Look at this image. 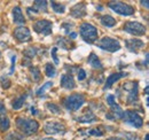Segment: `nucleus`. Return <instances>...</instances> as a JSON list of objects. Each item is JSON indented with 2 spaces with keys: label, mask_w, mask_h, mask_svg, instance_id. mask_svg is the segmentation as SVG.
Instances as JSON below:
<instances>
[{
  "label": "nucleus",
  "mask_w": 149,
  "mask_h": 140,
  "mask_svg": "<svg viewBox=\"0 0 149 140\" xmlns=\"http://www.w3.org/2000/svg\"><path fill=\"white\" fill-rule=\"evenodd\" d=\"M16 126L23 134H27V135L35 134L39 130V123L37 121H35L32 118H28V117H17Z\"/></svg>",
  "instance_id": "obj_1"
},
{
  "label": "nucleus",
  "mask_w": 149,
  "mask_h": 140,
  "mask_svg": "<svg viewBox=\"0 0 149 140\" xmlns=\"http://www.w3.org/2000/svg\"><path fill=\"white\" fill-rule=\"evenodd\" d=\"M79 33L80 37L83 38L84 41H86L87 44H93L98 40L99 38V32H98V28L94 27L91 23H83L80 25L79 29Z\"/></svg>",
  "instance_id": "obj_2"
},
{
  "label": "nucleus",
  "mask_w": 149,
  "mask_h": 140,
  "mask_svg": "<svg viewBox=\"0 0 149 140\" xmlns=\"http://www.w3.org/2000/svg\"><path fill=\"white\" fill-rule=\"evenodd\" d=\"M84 103H85V97L79 93L68 95L63 101L64 107L70 111H76V110L80 109Z\"/></svg>",
  "instance_id": "obj_3"
},
{
  "label": "nucleus",
  "mask_w": 149,
  "mask_h": 140,
  "mask_svg": "<svg viewBox=\"0 0 149 140\" xmlns=\"http://www.w3.org/2000/svg\"><path fill=\"white\" fill-rule=\"evenodd\" d=\"M108 7L112 9L115 13L123 16H131L135 13V8L133 6L126 3H122V1H109Z\"/></svg>",
  "instance_id": "obj_4"
},
{
  "label": "nucleus",
  "mask_w": 149,
  "mask_h": 140,
  "mask_svg": "<svg viewBox=\"0 0 149 140\" xmlns=\"http://www.w3.org/2000/svg\"><path fill=\"white\" fill-rule=\"evenodd\" d=\"M96 46L103 51H107V52H110V53H115V52H118L120 49V43L115 39V38H111V37H103L100 41H98Z\"/></svg>",
  "instance_id": "obj_5"
},
{
  "label": "nucleus",
  "mask_w": 149,
  "mask_h": 140,
  "mask_svg": "<svg viewBox=\"0 0 149 140\" xmlns=\"http://www.w3.org/2000/svg\"><path fill=\"white\" fill-rule=\"evenodd\" d=\"M122 87L127 92L126 102L128 105H132V103L138 101V94H139V84H138V82H126V83L123 84Z\"/></svg>",
  "instance_id": "obj_6"
},
{
  "label": "nucleus",
  "mask_w": 149,
  "mask_h": 140,
  "mask_svg": "<svg viewBox=\"0 0 149 140\" xmlns=\"http://www.w3.org/2000/svg\"><path fill=\"white\" fill-rule=\"evenodd\" d=\"M123 119L134 127H141L143 125V118L134 110H125L123 114Z\"/></svg>",
  "instance_id": "obj_7"
},
{
  "label": "nucleus",
  "mask_w": 149,
  "mask_h": 140,
  "mask_svg": "<svg viewBox=\"0 0 149 140\" xmlns=\"http://www.w3.org/2000/svg\"><path fill=\"white\" fill-rule=\"evenodd\" d=\"M124 30L133 36H143L146 33V27L139 22H126L124 25Z\"/></svg>",
  "instance_id": "obj_8"
},
{
  "label": "nucleus",
  "mask_w": 149,
  "mask_h": 140,
  "mask_svg": "<svg viewBox=\"0 0 149 140\" xmlns=\"http://www.w3.org/2000/svg\"><path fill=\"white\" fill-rule=\"evenodd\" d=\"M32 27H33V30L39 35L48 36L52 33V22L48 20H39L35 22Z\"/></svg>",
  "instance_id": "obj_9"
},
{
  "label": "nucleus",
  "mask_w": 149,
  "mask_h": 140,
  "mask_svg": "<svg viewBox=\"0 0 149 140\" xmlns=\"http://www.w3.org/2000/svg\"><path fill=\"white\" fill-rule=\"evenodd\" d=\"M44 131L52 135V134H64L67 129L64 126V124L59 123V122H48L45 124L44 126Z\"/></svg>",
  "instance_id": "obj_10"
},
{
  "label": "nucleus",
  "mask_w": 149,
  "mask_h": 140,
  "mask_svg": "<svg viewBox=\"0 0 149 140\" xmlns=\"http://www.w3.org/2000/svg\"><path fill=\"white\" fill-rule=\"evenodd\" d=\"M14 37L20 41V43H27L31 39V33L30 30L25 27H19L14 30Z\"/></svg>",
  "instance_id": "obj_11"
},
{
  "label": "nucleus",
  "mask_w": 149,
  "mask_h": 140,
  "mask_svg": "<svg viewBox=\"0 0 149 140\" xmlns=\"http://www.w3.org/2000/svg\"><path fill=\"white\" fill-rule=\"evenodd\" d=\"M71 16L74 17V19H80V17H84L86 15V5L85 3H79L77 5H74L71 11Z\"/></svg>",
  "instance_id": "obj_12"
},
{
  "label": "nucleus",
  "mask_w": 149,
  "mask_h": 140,
  "mask_svg": "<svg viewBox=\"0 0 149 140\" xmlns=\"http://www.w3.org/2000/svg\"><path fill=\"white\" fill-rule=\"evenodd\" d=\"M60 84L63 89L65 90H72L76 87V83H74V79L72 77V75L70 74H64L61 76V81H60Z\"/></svg>",
  "instance_id": "obj_13"
},
{
  "label": "nucleus",
  "mask_w": 149,
  "mask_h": 140,
  "mask_svg": "<svg viewBox=\"0 0 149 140\" xmlns=\"http://www.w3.org/2000/svg\"><path fill=\"white\" fill-rule=\"evenodd\" d=\"M127 76V74L126 73H115V74H111L108 78H107V81H106V85H104V90H108V89H110L116 82H118L120 78H123V77H126Z\"/></svg>",
  "instance_id": "obj_14"
},
{
  "label": "nucleus",
  "mask_w": 149,
  "mask_h": 140,
  "mask_svg": "<svg viewBox=\"0 0 149 140\" xmlns=\"http://www.w3.org/2000/svg\"><path fill=\"white\" fill-rule=\"evenodd\" d=\"M125 45H126V48L131 52H138V49L144 47V43L140 39H128L126 40Z\"/></svg>",
  "instance_id": "obj_15"
},
{
  "label": "nucleus",
  "mask_w": 149,
  "mask_h": 140,
  "mask_svg": "<svg viewBox=\"0 0 149 140\" xmlns=\"http://www.w3.org/2000/svg\"><path fill=\"white\" fill-rule=\"evenodd\" d=\"M13 19H14V23L15 24L22 25V24L25 23V17H24L22 8L20 6H16V7L13 8Z\"/></svg>",
  "instance_id": "obj_16"
},
{
  "label": "nucleus",
  "mask_w": 149,
  "mask_h": 140,
  "mask_svg": "<svg viewBox=\"0 0 149 140\" xmlns=\"http://www.w3.org/2000/svg\"><path fill=\"white\" fill-rule=\"evenodd\" d=\"M87 62H88V64H90L92 68H94V69H100V68H102V63H101L99 56H98L95 53H91V54H90V56H88V59H87Z\"/></svg>",
  "instance_id": "obj_17"
},
{
  "label": "nucleus",
  "mask_w": 149,
  "mask_h": 140,
  "mask_svg": "<svg viewBox=\"0 0 149 140\" xmlns=\"http://www.w3.org/2000/svg\"><path fill=\"white\" fill-rule=\"evenodd\" d=\"M100 22L102 23V25L107 27V28H112L114 25H116V20L110 16V15H103L100 17Z\"/></svg>",
  "instance_id": "obj_18"
},
{
  "label": "nucleus",
  "mask_w": 149,
  "mask_h": 140,
  "mask_svg": "<svg viewBox=\"0 0 149 140\" xmlns=\"http://www.w3.org/2000/svg\"><path fill=\"white\" fill-rule=\"evenodd\" d=\"M77 121H78V122H82V123H92V122L96 121V116H95L93 113L88 111V113L82 115L80 117H78Z\"/></svg>",
  "instance_id": "obj_19"
},
{
  "label": "nucleus",
  "mask_w": 149,
  "mask_h": 140,
  "mask_svg": "<svg viewBox=\"0 0 149 140\" xmlns=\"http://www.w3.org/2000/svg\"><path fill=\"white\" fill-rule=\"evenodd\" d=\"M9 126H11L9 118L6 115H1V116H0V131H1V132H6V131H8Z\"/></svg>",
  "instance_id": "obj_20"
},
{
  "label": "nucleus",
  "mask_w": 149,
  "mask_h": 140,
  "mask_svg": "<svg viewBox=\"0 0 149 140\" xmlns=\"http://www.w3.org/2000/svg\"><path fill=\"white\" fill-rule=\"evenodd\" d=\"M56 44H57V46H60L61 48H63V49H70L71 47H73V44H72V41H70V40H68V39H65V38H63V37H61V38H57V40H56Z\"/></svg>",
  "instance_id": "obj_21"
},
{
  "label": "nucleus",
  "mask_w": 149,
  "mask_h": 140,
  "mask_svg": "<svg viewBox=\"0 0 149 140\" xmlns=\"http://www.w3.org/2000/svg\"><path fill=\"white\" fill-rule=\"evenodd\" d=\"M35 5V11L38 13V12H47V1L45 0H36L33 3Z\"/></svg>",
  "instance_id": "obj_22"
},
{
  "label": "nucleus",
  "mask_w": 149,
  "mask_h": 140,
  "mask_svg": "<svg viewBox=\"0 0 149 140\" xmlns=\"http://www.w3.org/2000/svg\"><path fill=\"white\" fill-rule=\"evenodd\" d=\"M27 94H22L21 97H19L17 99H15V101L13 102V109H15V110H19V109H21L22 107H23V105H24V101L27 100Z\"/></svg>",
  "instance_id": "obj_23"
},
{
  "label": "nucleus",
  "mask_w": 149,
  "mask_h": 140,
  "mask_svg": "<svg viewBox=\"0 0 149 140\" xmlns=\"http://www.w3.org/2000/svg\"><path fill=\"white\" fill-rule=\"evenodd\" d=\"M30 75H31L32 81L35 83H38L41 79V73H40V70L37 67H31L30 68Z\"/></svg>",
  "instance_id": "obj_24"
},
{
  "label": "nucleus",
  "mask_w": 149,
  "mask_h": 140,
  "mask_svg": "<svg viewBox=\"0 0 149 140\" xmlns=\"http://www.w3.org/2000/svg\"><path fill=\"white\" fill-rule=\"evenodd\" d=\"M110 108H111L112 114L115 115V116H114L115 119H116V118H123V114H124V111H123V109L120 108V106H118L117 103H114V105L110 106Z\"/></svg>",
  "instance_id": "obj_25"
},
{
  "label": "nucleus",
  "mask_w": 149,
  "mask_h": 140,
  "mask_svg": "<svg viewBox=\"0 0 149 140\" xmlns=\"http://www.w3.org/2000/svg\"><path fill=\"white\" fill-rule=\"evenodd\" d=\"M51 6H52L53 11L57 14H63L64 11H65V6L63 4H60V3H56V1H51Z\"/></svg>",
  "instance_id": "obj_26"
},
{
  "label": "nucleus",
  "mask_w": 149,
  "mask_h": 140,
  "mask_svg": "<svg viewBox=\"0 0 149 140\" xmlns=\"http://www.w3.org/2000/svg\"><path fill=\"white\" fill-rule=\"evenodd\" d=\"M45 73H46V75H47L48 77H51V78L54 77L55 74H56L55 67L52 65V63H46V65H45Z\"/></svg>",
  "instance_id": "obj_27"
},
{
  "label": "nucleus",
  "mask_w": 149,
  "mask_h": 140,
  "mask_svg": "<svg viewBox=\"0 0 149 140\" xmlns=\"http://www.w3.org/2000/svg\"><path fill=\"white\" fill-rule=\"evenodd\" d=\"M37 47H33V46H31V47H29V48H27L24 52H23V54H24V56H27L28 59H32L36 54H37Z\"/></svg>",
  "instance_id": "obj_28"
},
{
  "label": "nucleus",
  "mask_w": 149,
  "mask_h": 140,
  "mask_svg": "<svg viewBox=\"0 0 149 140\" xmlns=\"http://www.w3.org/2000/svg\"><path fill=\"white\" fill-rule=\"evenodd\" d=\"M0 84H1L3 89H5V90L9 89V87H11V85H12L11 79H9L8 77H5V76H1V77H0Z\"/></svg>",
  "instance_id": "obj_29"
},
{
  "label": "nucleus",
  "mask_w": 149,
  "mask_h": 140,
  "mask_svg": "<svg viewBox=\"0 0 149 140\" xmlns=\"http://www.w3.org/2000/svg\"><path fill=\"white\" fill-rule=\"evenodd\" d=\"M5 140H23V135L16 133V132H11L6 135Z\"/></svg>",
  "instance_id": "obj_30"
},
{
  "label": "nucleus",
  "mask_w": 149,
  "mask_h": 140,
  "mask_svg": "<svg viewBox=\"0 0 149 140\" xmlns=\"http://www.w3.org/2000/svg\"><path fill=\"white\" fill-rule=\"evenodd\" d=\"M46 106H47L48 110H51L53 114H56V115H59V114L61 113V108H60L59 106H56L55 103H47Z\"/></svg>",
  "instance_id": "obj_31"
},
{
  "label": "nucleus",
  "mask_w": 149,
  "mask_h": 140,
  "mask_svg": "<svg viewBox=\"0 0 149 140\" xmlns=\"http://www.w3.org/2000/svg\"><path fill=\"white\" fill-rule=\"evenodd\" d=\"M57 47H54V48H52V51H51V55H52V57H53V60H54V63L55 64H59V57H57Z\"/></svg>",
  "instance_id": "obj_32"
},
{
  "label": "nucleus",
  "mask_w": 149,
  "mask_h": 140,
  "mask_svg": "<svg viewBox=\"0 0 149 140\" xmlns=\"http://www.w3.org/2000/svg\"><path fill=\"white\" fill-rule=\"evenodd\" d=\"M52 85H53V84H52V82H48V83H46L44 86H41V87H40V89L37 91V94H38V95H41V94H43V93H44V92H45V91H46V90H47L49 86H52Z\"/></svg>",
  "instance_id": "obj_33"
},
{
  "label": "nucleus",
  "mask_w": 149,
  "mask_h": 140,
  "mask_svg": "<svg viewBox=\"0 0 149 140\" xmlns=\"http://www.w3.org/2000/svg\"><path fill=\"white\" fill-rule=\"evenodd\" d=\"M91 135H95V137H101V135H103V132L101 131V130H98V129H92V130H90V132H88Z\"/></svg>",
  "instance_id": "obj_34"
},
{
  "label": "nucleus",
  "mask_w": 149,
  "mask_h": 140,
  "mask_svg": "<svg viewBox=\"0 0 149 140\" xmlns=\"http://www.w3.org/2000/svg\"><path fill=\"white\" fill-rule=\"evenodd\" d=\"M86 78V71L84 69H79V71H78V79L79 81H84Z\"/></svg>",
  "instance_id": "obj_35"
},
{
  "label": "nucleus",
  "mask_w": 149,
  "mask_h": 140,
  "mask_svg": "<svg viewBox=\"0 0 149 140\" xmlns=\"http://www.w3.org/2000/svg\"><path fill=\"white\" fill-rule=\"evenodd\" d=\"M15 62H16V56L13 55V56H12V67H11V71H9V74H13V73H14V65H15Z\"/></svg>",
  "instance_id": "obj_36"
},
{
  "label": "nucleus",
  "mask_w": 149,
  "mask_h": 140,
  "mask_svg": "<svg viewBox=\"0 0 149 140\" xmlns=\"http://www.w3.org/2000/svg\"><path fill=\"white\" fill-rule=\"evenodd\" d=\"M6 114V107L4 106V103L0 101V116L1 115H5Z\"/></svg>",
  "instance_id": "obj_37"
},
{
  "label": "nucleus",
  "mask_w": 149,
  "mask_h": 140,
  "mask_svg": "<svg viewBox=\"0 0 149 140\" xmlns=\"http://www.w3.org/2000/svg\"><path fill=\"white\" fill-rule=\"evenodd\" d=\"M107 102L111 106V105H114L115 103V97L114 95H108L107 97Z\"/></svg>",
  "instance_id": "obj_38"
},
{
  "label": "nucleus",
  "mask_w": 149,
  "mask_h": 140,
  "mask_svg": "<svg viewBox=\"0 0 149 140\" xmlns=\"http://www.w3.org/2000/svg\"><path fill=\"white\" fill-rule=\"evenodd\" d=\"M148 4H149V3L147 1V0H144V1H141V5H142L144 8H148V7H149V6H148Z\"/></svg>",
  "instance_id": "obj_39"
},
{
  "label": "nucleus",
  "mask_w": 149,
  "mask_h": 140,
  "mask_svg": "<svg viewBox=\"0 0 149 140\" xmlns=\"http://www.w3.org/2000/svg\"><path fill=\"white\" fill-rule=\"evenodd\" d=\"M30 63H31V61L28 59V61H23V62H22V65H25V67H28V65H30Z\"/></svg>",
  "instance_id": "obj_40"
},
{
  "label": "nucleus",
  "mask_w": 149,
  "mask_h": 140,
  "mask_svg": "<svg viewBox=\"0 0 149 140\" xmlns=\"http://www.w3.org/2000/svg\"><path fill=\"white\" fill-rule=\"evenodd\" d=\"M107 140H124V139H122V138H119V137H111V138H109V139H107Z\"/></svg>",
  "instance_id": "obj_41"
},
{
  "label": "nucleus",
  "mask_w": 149,
  "mask_h": 140,
  "mask_svg": "<svg viewBox=\"0 0 149 140\" xmlns=\"http://www.w3.org/2000/svg\"><path fill=\"white\" fill-rule=\"evenodd\" d=\"M69 36H70V38H72V39H74L77 37V33L76 32H72V33H69Z\"/></svg>",
  "instance_id": "obj_42"
},
{
  "label": "nucleus",
  "mask_w": 149,
  "mask_h": 140,
  "mask_svg": "<svg viewBox=\"0 0 149 140\" xmlns=\"http://www.w3.org/2000/svg\"><path fill=\"white\" fill-rule=\"evenodd\" d=\"M144 64H146V67L148 65V53L146 54V60H144Z\"/></svg>",
  "instance_id": "obj_43"
},
{
  "label": "nucleus",
  "mask_w": 149,
  "mask_h": 140,
  "mask_svg": "<svg viewBox=\"0 0 149 140\" xmlns=\"http://www.w3.org/2000/svg\"><path fill=\"white\" fill-rule=\"evenodd\" d=\"M31 111H32V114H33V115H35V114H36V113H37V110H36V109H35V108H33V107H32V108H31Z\"/></svg>",
  "instance_id": "obj_44"
},
{
  "label": "nucleus",
  "mask_w": 149,
  "mask_h": 140,
  "mask_svg": "<svg viewBox=\"0 0 149 140\" xmlns=\"http://www.w3.org/2000/svg\"><path fill=\"white\" fill-rule=\"evenodd\" d=\"M43 140H55L53 138H43Z\"/></svg>",
  "instance_id": "obj_45"
},
{
  "label": "nucleus",
  "mask_w": 149,
  "mask_h": 140,
  "mask_svg": "<svg viewBox=\"0 0 149 140\" xmlns=\"http://www.w3.org/2000/svg\"><path fill=\"white\" fill-rule=\"evenodd\" d=\"M144 140H148V133L144 135Z\"/></svg>",
  "instance_id": "obj_46"
},
{
  "label": "nucleus",
  "mask_w": 149,
  "mask_h": 140,
  "mask_svg": "<svg viewBox=\"0 0 149 140\" xmlns=\"http://www.w3.org/2000/svg\"><path fill=\"white\" fill-rule=\"evenodd\" d=\"M0 56H1V52H0Z\"/></svg>",
  "instance_id": "obj_47"
}]
</instances>
